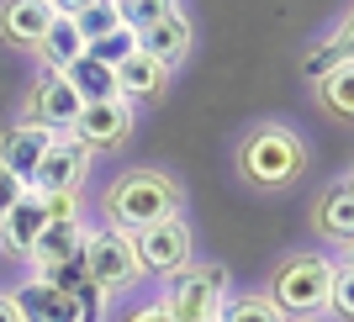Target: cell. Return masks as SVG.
I'll return each mask as SVG.
<instances>
[{"label":"cell","instance_id":"12","mask_svg":"<svg viewBox=\"0 0 354 322\" xmlns=\"http://www.w3.org/2000/svg\"><path fill=\"white\" fill-rule=\"evenodd\" d=\"M48 27H53V6L48 0H0V43L32 53Z\"/></svg>","mask_w":354,"mask_h":322},{"label":"cell","instance_id":"22","mask_svg":"<svg viewBox=\"0 0 354 322\" xmlns=\"http://www.w3.org/2000/svg\"><path fill=\"white\" fill-rule=\"evenodd\" d=\"M217 322H286V317L275 312V301H270L265 291H233L222 301Z\"/></svg>","mask_w":354,"mask_h":322},{"label":"cell","instance_id":"19","mask_svg":"<svg viewBox=\"0 0 354 322\" xmlns=\"http://www.w3.org/2000/svg\"><path fill=\"white\" fill-rule=\"evenodd\" d=\"M37 53V64H43V74H64L80 53H85V43H80V32H74L69 16H53V27L43 32V43L32 48Z\"/></svg>","mask_w":354,"mask_h":322},{"label":"cell","instance_id":"9","mask_svg":"<svg viewBox=\"0 0 354 322\" xmlns=\"http://www.w3.org/2000/svg\"><path fill=\"white\" fill-rule=\"evenodd\" d=\"M90 164H95V153H90V148H80L74 138H53V143H48V153L37 159V169H32L27 191H32V196H64V191H85Z\"/></svg>","mask_w":354,"mask_h":322},{"label":"cell","instance_id":"20","mask_svg":"<svg viewBox=\"0 0 354 322\" xmlns=\"http://www.w3.org/2000/svg\"><path fill=\"white\" fill-rule=\"evenodd\" d=\"M64 79H69V90L80 95V106H95V101H117V74L106 69V64H95L90 53H80V59L64 69Z\"/></svg>","mask_w":354,"mask_h":322},{"label":"cell","instance_id":"14","mask_svg":"<svg viewBox=\"0 0 354 322\" xmlns=\"http://www.w3.org/2000/svg\"><path fill=\"white\" fill-rule=\"evenodd\" d=\"M48 143H53V132L32 127V122H11V127H0V169H11V175L27 185L32 169H37V159L48 153Z\"/></svg>","mask_w":354,"mask_h":322},{"label":"cell","instance_id":"26","mask_svg":"<svg viewBox=\"0 0 354 322\" xmlns=\"http://www.w3.org/2000/svg\"><path fill=\"white\" fill-rule=\"evenodd\" d=\"M85 53H90L95 64H106V69H117L122 59H133V53H138V37H133L127 27H117V32H106L101 43H90Z\"/></svg>","mask_w":354,"mask_h":322},{"label":"cell","instance_id":"25","mask_svg":"<svg viewBox=\"0 0 354 322\" xmlns=\"http://www.w3.org/2000/svg\"><path fill=\"white\" fill-rule=\"evenodd\" d=\"M175 11H180V0H117V16H122L127 32H143V27H153V21H164V16H175Z\"/></svg>","mask_w":354,"mask_h":322},{"label":"cell","instance_id":"4","mask_svg":"<svg viewBox=\"0 0 354 322\" xmlns=\"http://www.w3.org/2000/svg\"><path fill=\"white\" fill-rule=\"evenodd\" d=\"M233 296V275L227 264H191L169 280V296L159 307L169 312V322H217L222 301Z\"/></svg>","mask_w":354,"mask_h":322},{"label":"cell","instance_id":"1","mask_svg":"<svg viewBox=\"0 0 354 322\" xmlns=\"http://www.w3.org/2000/svg\"><path fill=\"white\" fill-rule=\"evenodd\" d=\"M169 217H185V185H180L175 169H122L111 185L101 191V227L111 233H143V227H159Z\"/></svg>","mask_w":354,"mask_h":322},{"label":"cell","instance_id":"23","mask_svg":"<svg viewBox=\"0 0 354 322\" xmlns=\"http://www.w3.org/2000/svg\"><path fill=\"white\" fill-rule=\"evenodd\" d=\"M328 322H354V269L349 259H333V280H328Z\"/></svg>","mask_w":354,"mask_h":322},{"label":"cell","instance_id":"31","mask_svg":"<svg viewBox=\"0 0 354 322\" xmlns=\"http://www.w3.org/2000/svg\"><path fill=\"white\" fill-rule=\"evenodd\" d=\"M291 322H328V317H291Z\"/></svg>","mask_w":354,"mask_h":322},{"label":"cell","instance_id":"7","mask_svg":"<svg viewBox=\"0 0 354 322\" xmlns=\"http://www.w3.org/2000/svg\"><path fill=\"white\" fill-rule=\"evenodd\" d=\"M307 222L328 249L349 254V243H354V175L349 169H339L333 180L317 185V196H312V206H307Z\"/></svg>","mask_w":354,"mask_h":322},{"label":"cell","instance_id":"13","mask_svg":"<svg viewBox=\"0 0 354 322\" xmlns=\"http://www.w3.org/2000/svg\"><path fill=\"white\" fill-rule=\"evenodd\" d=\"M85 238H90V222L85 217L48 222L43 233H37V243H32V254H27L32 275H37V269H53V264H64V259H80V254H85Z\"/></svg>","mask_w":354,"mask_h":322},{"label":"cell","instance_id":"8","mask_svg":"<svg viewBox=\"0 0 354 322\" xmlns=\"http://www.w3.org/2000/svg\"><path fill=\"white\" fill-rule=\"evenodd\" d=\"M133 127H138V106L117 95V101L80 106V117H74V127L64 132V138H74V143L90 148V153H111V148H122L133 138Z\"/></svg>","mask_w":354,"mask_h":322},{"label":"cell","instance_id":"28","mask_svg":"<svg viewBox=\"0 0 354 322\" xmlns=\"http://www.w3.org/2000/svg\"><path fill=\"white\" fill-rule=\"evenodd\" d=\"M122 322H169V312H164L159 301H143V307H133Z\"/></svg>","mask_w":354,"mask_h":322},{"label":"cell","instance_id":"11","mask_svg":"<svg viewBox=\"0 0 354 322\" xmlns=\"http://www.w3.org/2000/svg\"><path fill=\"white\" fill-rule=\"evenodd\" d=\"M138 37V53H148L153 64H164V69H175V64L191 59V43H196V27H191V16L175 11V16H164V21H153V27L133 32Z\"/></svg>","mask_w":354,"mask_h":322},{"label":"cell","instance_id":"16","mask_svg":"<svg viewBox=\"0 0 354 322\" xmlns=\"http://www.w3.org/2000/svg\"><path fill=\"white\" fill-rule=\"evenodd\" d=\"M111 74H117V95L138 106V101H164V90H169V74H175V69L153 64L148 53H133V59H122Z\"/></svg>","mask_w":354,"mask_h":322},{"label":"cell","instance_id":"15","mask_svg":"<svg viewBox=\"0 0 354 322\" xmlns=\"http://www.w3.org/2000/svg\"><path fill=\"white\" fill-rule=\"evenodd\" d=\"M16 312H21V322H80V307H74V296H64L59 285H48V280L27 275L21 285L11 291Z\"/></svg>","mask_w":354,"mask_h":322},{"label":"cell","instance_id":"21","mask_svg":"<svg viewBox=\"0 0 354 322\" xmlns=\"http://www.w3.org/2000/svg\"><path fill=\"white\" fill-rule=\"evenodd\" d=\"M312 101H317L323 117L349 127L354 122V69H339V74H328V79H317V85H312Z\"/></svg>","mask_w":354,"mask_h":322},{"label":"cell","instance_id":"18","mask_svg":"<svg viewBox=\"0 0 354 322\" xmlns=\"http://www.w3.org/2000/svg\"><path fill=\"white\" fill-rule=\"evenodd\" d=\"M349 37H354V32H349V16H344L333 37H323V43L307 48V59H301V79L317 85V79H328V74L349 69V59H354V43H349Z\"/></svg>","mask_w":354,"mask_h":322},{"label":"cell","instance_id":"29","mask_svg":"<svg viewBox=\"0 0 354 322\" xmlns=\"http://www.w3.org/2000/svg\"><path fill=\"white\" fill-rule=\"evenodd\" d=\"M53 6V16H80L85 6H95V0H48Z\"/></svg>","mask_w":354,"mask_h":322},{"label":"cell","instance_id":"17","mask_svg":"<svg viewBox=\"0 0 354 322\" xmlns=\"http://www.w3.org/2000/svg\"><path fill=\"white\" fill-rule=\"evenodd\" d=\"M43 227H48V211H43V201L27 191L21 201L11 206V211H6V222H0V249L11 254V259H27Z\"/></svg>","mask_w":354,"mask_h":322},{"label":"cell","instance_id":"27","mask_svg":"<svg viewBox=\"0 0 354 322\" xmlns=\"http://www.w3.org/2000/svg\"><path fill=\"white\" fill-rule=\"evenodd\" d=\"M21 196H27V185H21V180L11 175V169H0V222H6V211H11V206L21 201Z\"/></svg>","mask_w":354,"mask_h":322},{"label":"cell","instance_id":"10","mask_svg":"<svg viewBox=\"0 0 354 322\" xmlns=\"http://www.w3.org/2000/svg\"><path fill=\"white\" fill-rule=\"evenodd\" d=\"M74 117H80V95L69 90V79H64V74H43V79L27 90L16 122H32V127H48L53 138H64V132L74 127Z\"/></svg>","mask_w":354,"mask_h":322},{"label":"cell","instance_id":"6","mask_svg":"<svg viewBox=\"0 0 354 322\" xmlns=\"http://www.w3.org/2000/svg\"><path fill=\"white\" fill-rule=\"evenodd\" d=\"M133 243H138L143 275L175 280L180 269H191V264H196V233H191V222H185V217H169V222H159V227H143Z\"/></svg>","mask_w":354,"mask_h":322},{"label":"cell","instance_id":"3","mask_svg":"<svg viewBox=\"0 0 354 322\" xmlns=\"http://www.w3.org/2000/svg\"><path fill=\"white\" fill-rule=\"evenodd\" d=\"M328 280H333V259L328 254H307V249H291L275 259L265 280V296L275 301L286 322L291 317H323V301H328Z\"/></svg>","mask_w":354,"mask_h":322},{"label":"cell","instance_id":"30","mask_svg":"<svg viewBox=\"0 0 354 322\" xmlns=\"http://www.w3.org/2000/svg\"><path fill=\"white\" fill-rule=\"evenodd\" d=\"M0 322H21V312H16L11 291H0Z\"/></svg>","mask_w":354,"mask_h":322},{"label":"cell","instance_id":"24","mask_svg":"<svg viewBox=\"0 0 354 322\" xmlns=\"http://www.w3.org/2000/svg\"><path fill=\"white\" fill-rule=\"evenodd\" d=\"M74 21V32H80V43H101L106 32H117L122 27V16H117V0H95V6H85L80 16H69Z\"/></svg>","mask_w":354,"mask_h":322},{"label":"cell","instance_id":"2","mask_svg":"<svg viewBox=\"0 0 354 322\" xmlns=\"http://www.w3.org/2000/svg\"><path fill=\"white\" fill-rule=\"evenodd\" d=\"M307 164H312V143L291 127V122H275V117L254 122V127L233 143L238 180H243L249 191H259V196L291 191L296 180L307 175Z\"/></svg>","mask_w":354,"mask_h":322},{"label":"cell","instance_id":"5","mask_svg":"<svg viewBox=\"0 0 354 322\" xmlns=\"http://www.w3.org/2000/svg\"><path fill=\"white\" fill-rule=\"evenodd\" d=\"M85 275H90V285L95 291H106V296H127L143 280V264H138V243H133V233H111V227H90V238H85Z\"/></svg>","mask_w":354,"mask_h":322}]
</instances>
